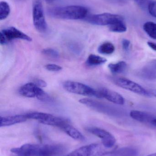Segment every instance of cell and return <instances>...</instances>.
<instances>
[{
  "instance_id": "1",
  "label": "cell",
  "mask_w": 156,
  "mask_h": 156,
  "mask_svg": "<svg viewBox=\"0 0 156 156\" xmlns=\"http://www.w3.org/2000/svg\"><path fill=\"white\" fill-rule=\"evenodd\" d=\"M16 156H60L66 151L62 145L25 144L11 149Z\"/></svg>"
},
{
  "instance_id": "2",
  "label": "cell",
  "mask_w": 156,
  "mask_h": 156,
  "mask_svg": "<svg viewBox=\"0 0 156 156\" xmlns=\"http://www.w3.org/2000/svg\"><path fill=\"white\" fill-rule=\"evenodd\" d=\"M49 13L50 16L57 19L79 20L87 16L88 10L82 5H67L51 8Z\"/></svg>"
},
{
  "instance_id": "3",
  "label": "cell",
  "mask_w": 156,
  "mask_h": 156,
  "mask_svg": "<svg viewBox=\"0 0 156 156\" xmlns=\"http://www.w3.org/2000/svg\"><path fill=\"white\" fill-rule=\"evenodd\" d=\"M113 149L106 148L103 144H93L79 147L65 156H103L112 154L116 148Z\"/></svg>"
},
{
  "instance_id": "4",
  "label": "cell",
  "mask_w": 156,
  "mask_h": 156,
  "mask_svg": "<svg viewBox=\"0 0 156 156\" xmlns=\"http://www.w3.org/2000/svg\"><path fill=\"white\" fill-rule=\"evenodd\" d=\"M63 86L66 90L71 93L83 96L103 98L100 91L94 90L90 86L78 82L67 81L63 83Z\"/></svg>"
},
{
  "instance_id": "5",
  "label": "cell",
  "mask_w": 156,
  "mask_h": 156,
  "mask_svg": "<svg viewBox=\"0 0 156 156\" xmlns=\"http://www.w3.org/2000/svg\"><path fill=\"white\" fill-rule=\"evenodd\" d=\"M26 115L28 119L36 120L43 124L57 126L60 128L70 122L68 119L54 116L46 113L33 112Z\"/></svg>"
},
{
  "instance_id": "6",
  "label": "cell",
  "mask_w": 156,
  "mask_h": 156,
  "mask_svg": "<svg viewBox=\"0 0 156 156\" xmlns=\"http://www.w3.org/2000/svg\"><path fill=\"white\" fill-rule=\"evenodd\" d=\"M19 93L22 96L27 98H37L43 101H50L51 97L34 82L28 83L22 86L19 90Z\"/></svg>"
},
{
  "instance_id": "7",
  "label": "cell",
  "mask_w": 156,
  "mask_h": 156,
  "mask_svg": "<svg viewBox=\"0 0 156 156\" xmlns=\"http://www.w3.org/2000/svg\"><path fill=\"white\" fill-rule=\"evenodd\" d=\"M33 23L37 30L40 33H45L47 29L44 8L41 1L35 0L33 5Z\"/></svg>"
},
{
  "instance_id": "8",
  "label": "cell",
  "mask_w": 156,
  "mask_h": 156,
  "mask_svg": "<svg viewBox=\"0 0 156 156\" xmlns=\"http://www.w3.org/2000/svg\"><path fill=\"white\" fill-rule=\"evenodd\" d=\"M87 21L93 25L110 26L118 22L124 21V18L119 15L103 13L91 16L88 18Z\"/></svg>"
},
{
  "instance_id": "9",
  "label": "cell",
  "mask_w": 156,
  "mask_h": 156,
  "mask_svg": "<svg viewBox=\"0 0 156 156\" xmlns=\"http://www.w3.org/2000/svg\"><path fill=\"white\" fill-rule=\"evenodd\" d=\"M114 82L121 88L128 90L139 95L148 97L152 96L150 91H148L138 83L127 78H116L114 80Z\"/></svg>"
},
{
  "instance_id": "10",
  "label": "cell",
  "mask_w": 156,
  "mask_h": 156,
  "mask_svg": "<svg viewBox=\"0 0 156 156\" xmlns=\"http://www.w3.org/2000/svg\"><path fill=\"white\" fill-rule=\"evenodd\" d=\"M14 39H22L30 42L32 39L29 36L13 27L3 29L0 32V43L4 45Z\"/></svg>"
},
{
  "instance_id": "11",
  "label": "cell",
  "mask_w": 156,
  "mask_h": 156,
  "mask_svg": "<svg viewBox=\"0 0 156 156\" xmlns=\"http://www.w3.org/2000/svg\"><path fill=\"white\" fill-rule=\"evenodd\" d=\"M87 131L101 139L102 144L106 148L109 149L115 148L116 139L113 135L108 131L96 127H89L87 129Z\"/></svg>"
},
{
  "instance_id": "12",
  "label": "cell",
  "mask_w": 156,
  "mask_h": 156,
  "mask_svg": "<svg viewBox=\"0 0 156 156\" xmlns=\"http://www.w3.org/2000/svg\"><path fill=\"white\" fill-rule=\"evenodd\" d=\"M99 90L103 98H105L111 102L119 105H123L125 103L123 96L115 91L105 88H101Z\"/></svg>"
},
{
  "instance_id": "13",
  "label": "cell",
  "mask_w": 156,
  "mask_h": 156,
  "mask_svg": "<svg viewBox=\"0 0 156 156\" xmlns=\"http://www.w3.org/2000/svg\"><path fill=\"white\" fill-rule=\"evenodd\" d=\"M28 120L26 114L16 115L11 116H1L0 120L1 127L10 126L16 124L26 122Z\"/></svg>"
},
{
  "instance_id": "14",
  "label": "cell",
  "mask_w": 156,
  "mask_h": 156,
  "mask_svg": "<svg viewBox=\"0 0 156 156\" xmlns=\"http://www.w3.org/2000/svg\"><path fill=\"white\" fill-rule=\"evenodd\" d=\"M130 116L132 119L143 123L152 124L153 120L155 118L152 115L142 111L132 110L130 113Z\"/></svg>"
},
{
  "instance_id": "15",
  "label": "cell",
  "mask_w": 156,
  "mask_h": 156,
  "mask_svg": "<svg viewBox=\"0 0 156 156\" xmlns=\"http://www.w3.org/2000/svg\"><path fill=\"white\" fill-rule=\"evenodd\" d=\"M61 129L68 135L75 140L79 141L85 140V137L82 134L70 123L65 125Z\"/></svg>"
},
{
  "instance_id": "16",
  "label": "cell",
  "mask_w": 156,
  "mask_h": 156,
  "mask_svg": "<svg viewBox=\"0 0 156 156\" xmlns=\"http://www.w3.org/2000/svg\"><path fill=\"white\" fill-rule=\"evenodd\" d=\"M127 65L124 61H119L115 63H111L108 65V68L111 72L114 75L124 73L126 70Z\"/></svg>"
},
{
  "instance_id": "17",
  "label": "cell",
  "mask_w": 156,
  "mask_h": 156,
  "mask_svg": "<svg viewBox=\"0 0 156 156\" xmlns=\"http://www.w3.org/2000/svg\"><path fill=\"white\" fill-rule=\"evenodd\" d=\"M107 61V59L92 54L88 57L86 64L89 66H97L105 64Z\"/></svg>"
},
{
  "instance_id": "18",
  "label": "cell",
  "mask_w": 156,
  "mask_h": 156,
  "mask_svg": "<svg viewBox=\"0 0 156 156\" xmlns=\"http://www.w3.org/2000/svg\"><path fill=\"white\" fill-rule=\"evenodd\" d=\"M139 75L142 77L147 80H155L156 79V70L148 65L141 69Z\"/></svg>"
},
{
  "instance_id": "19",
  "label": "cell",
  "mask_w": 156,
  "mask_h": 156,
  "mask_svg": "<svg viewBox=\"0 0 156 156\" xmlns=\"http://www.w3.org/2000/svg\"><path fill=\"white\" fill-rule=\"evenodd\" d=\"M138 152L136 149L131 147H125L119 150H115L112 154V156H136Z\"/></svg>"
},
{
  "instance_id": "20",
  "label": "cell",
  "mask_w": 156,
  "mask_h": 156,
  "mask_svg": "<svg viewBox=\"0 0 156 156\" xmlns=\"http://www.w3.org/2000/svg\"><path fill=\"white\" fill-rule=\"evenodd\" d=\"M115 50V47L111 42H107L103 43L98 48V52L102 55H111Z\"/></svg>"
},
{
  "instance_id": "21",
  "label": "cell",
  "mask_w": 156,
  "mask_h": 156,
  "mask_svg": "<svg viewBox=\"0 0 156 156\" xmlns=\"http://www.w3.org/2000/svg\"><path fill=\"white\" fill-rule=\"evenodd\" d=\"M145 32L151 38L156 40V23L152 22H147L143 25Z\"/></svg>"
},
{
  "instance_id": "22",
  "label": "cell",
  "mask_w": 156,
  "mask_h": 156,
  "mask_svg": "<svg viewBox=\"0 0 156 156\" xmlns=\"http://www.w3.org/2000/svg\"><path fill=\"white\" fill-rule=\"evenodd\" d=\"M10 5L8 3L5 1H2L0 3V20L6 19L10 13Z\"/></svg>"
},
{
  "instance_id": "23",
  "label": "cell",
  "mask_w": 156,
  "mask_h": 156,
  "mask_svg": "<svg viewBox=\"0 0 156 156\" xmlns=\"http://www.w3.org/2000/svg\"><path fill=\"white\" fill-rule=\"evenodd\" d=\"M109 29L111 32L122 33L126 32L127 27L124 21H122L110 26H109Z\"/></svg>"
},
{
  "instance_id": "24",
  "label": "cell",
  "mask_w": 156,
  "mask_h": 156,
  "mask_svg": "<svg viewBox=\"0 0 156 156\" xmlns=\"http://www.w3.org/2000/svg\"><path fill=\"white\" fill-rule=\"evenodd\" d=\"M42 53L45 55L52 58H57L59 56L58 52L53 48H45L43 49Z\"/></svg>"
},
{
  "instance_id": "25",
  "label": "cell",
  "mask_w": 156,
  "mask_h": 156,
  "mask_svg": "<svg viewBox=\"0 0 156 156\" xmlns=\"http://www.w3.org/2000/svg\"><path fill=\"white\" fill-rule=\"evenodd\" d=\"M45 68L47 70L52 72H58L62 69V68L60 66L55 64H48L45 66Z\"/></svg>"
},
{
  "instance_id": "26",
  "label": "cell",
  "mask_w": 156,
  "mask_h": 156,
  "mask_svg": "<svg viewBox=\"0 0 156 156\" xmlns=\"http://www.w3.org/2000/svg\"><path fill=\"white\" fill-rule=\"evenodd\" d=\"M147 8L150 14L156 17V2L151 1L148 5Z\"/></svg>"
},
{
  "instance_id": "27",
  "label": "cell",
  "mask_w": 156,
  "mask_h": 156,
  "mask_svg": "<svg viewBox=\"0 0 156 156\" xmlns=\"http://www.w3.org/2000/svg\"><path fill=\"white\" fill-rule=\"evenodd\" d=\"M131 42L128 39H124L122 41V46L123 49L125 51H127L129 50Z\"/></svg>"
},
{
  "instance_id": "28",
  "label": "cell",
  "mask_w": 156,
  "mask_h": 156,
  "mask_svg": "<svg viewBox=\"0 0 156 156\" xmlns=\"http://www.w3.org/2000/svg\"><path fill=\"white\" fill-rule=\"evenodd\" d=\"M33 82L40 88H44L47 85L46 83L41 79H35Z\"/></svg>"
},
{
  "instance_id": "29",
  "label": "cell",
  "mask_w": 156,
  "mask_h": 156,
  "mask_svg": "<svg viewBox=\"0 0 156 156\" xmlns=\"http://www.w3.org/2000/svg\"><path fill=\"white\" fill-rule=\"evenodd\" d=\"M134 1L138 5H140L141 7H145L146 6V5H147V7H148L149 3L151 1L148 2V0H134Z\"/></svg>"
},
{
  "instance_id": "30",
  "label": "cell",
  "mask_w": 156,
  "mask_h": 156,
  "mask_svg": "<svg viewBox=\"0 0 156 156\" xmlns=\"http://www.w3.org/2000/svg\"><path fill=\"white\" fill-rule=\"evenodd\" d=\"M147 44L148 46L152 48L153 50L156 51V43H153V42H147Z\"/></svg>"
},
{
  "instance_id": "31",
  "label": "cell",
  "mask_w": 156,
  "mask_h": 156,
  "mask_svg": "<svg viewBox=\"0 0 156 156\" xmlns=\"http://www.w3.org/2000/svg\"><path fill=\"white\" fill-rule=\"evenodd\" d=\"M148 65L155 69L156 70V60H154L151 61Z\"/></svg>"
},
{
  "instance_id": "32",
  "label": "cell",
  "mask_w": 156,
  "mask_h": 156,
  "mask_svg": "<svg viewBox=\"0 0 156 156\" xmlns=\"http://www.w3.org/2000/svg\"><path fill=\"white\" fill-rule=\"evenodd\" d=\"M150 93L152 94V95L155 96L156 98V89H154V90H151L150 91Z\"/></svg>"
},
{
  "instance_id": "33",
  "label": "cell",
  "mask_w": 156,
  "mask_h": 156,
  "mask_svg": "<svg viewBox=\"0 0 156 156\" xmlns=\"http://www.w3.org/2000/svg\"><path fill=\"white\" fill-rule=\"evenodd\" d=\"M152 125L156 127V117L154 118V120H153V122H152Z\"/></svg>"
},
{
  "instance_id": "34",
  "label": "cell",
  "mask_w": 156,
  "mask_h": 156,
  "mask_svg": "<svg viewBox=\"0 0 156 156\" xmlns=\"http://www.w3.org/2000/svg\"><path fill=\"white\" fill-rule=\"evenodd\" d=\"M45 1H46L47 2H52L55 1V0H45Z\"/></svg>"
},
{
  "instance_id": "35",
  "label": "cell",
  "mask_w": 156,
  "mask_h": 156,
  "mask_svg": "<svg viewBox=\"0 0 156 156\" xmlns=\"http://www.w3.org/2000/svg\"><path fill=\"white\" fill-rule=\"evenodd\" d=\"M147 156H156V153H155V154H152L149 155Z\"/></svg>"
}]
</instances>
